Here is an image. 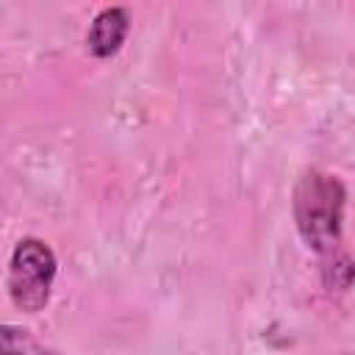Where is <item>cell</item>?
I'll return each instance as SVG.
<instances>
[{"instance_id": "cell-1", "label": "cell", "mask_w": 355, "mask_h": 355, "mask_svg": "<svg viewBox=\"0 0 355 355\" xmlns=\"http://www.w3.org/2000/svg\"><path fill=\"white\" fill-rule=\"evenodd\" d=\"M347 191L336 175L311 169L300 178L294 189V219L302 241L319 252L330 255L341 241Z\"/></svg>"}, {"instance_id": "cell-2", "label": "cell", "mask_w": 355, "mask_h": 355, "mask_svg": "<svg viewBox=\"0 0 355 355\" xmlns=\"http://www.w3.org/2000/svg\"><path fill=\"white\" fill-rule=\"evenodd\" d=\"M55 255L42 239H22L8 263V294L19 311L36 313L50 302L55 280Z\"/></svg>"}, {"instance_id": "cell-3", "label": "cell", "mask_w": 355, "mask_h": 355, "mask_svg": "<svg viewBox=\"0 0 355 355\" xmlns=\"http://www.w3.org/2000/svg\"><path fill=\"white\" fill-rule=\"evenodd\" d=\"M128 31H130V14L128 8L122 6H111V8H103L89 33H86V44H89V53L94 58H111L119 53V47L125 44L128 39Z\"/></svg>"}, {"instance_id": "cell-4", "label": "cell", "mask_w": 355, "mask_h": 355, "mask_svg": "<svg viewBox=\"0 0 355 355\" xmlns=\"http://www.w3.org/2000/svg\"><path fill=\"white\" fill-rule=\"evenodd\" d=\"M0 338H3V355H58V352L42 347L28 330L11 327V324H3Z\"/></svg>"}]
</instances>
